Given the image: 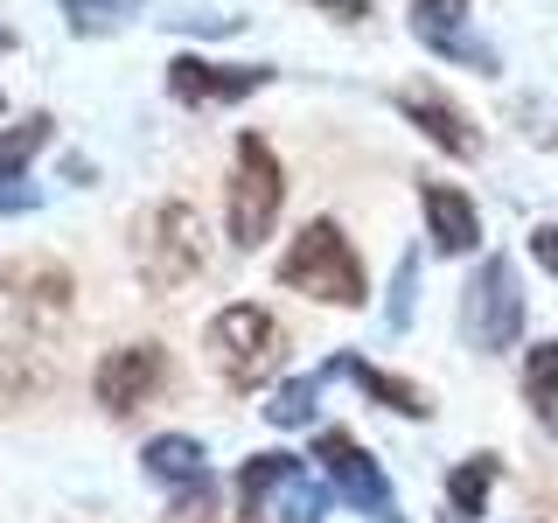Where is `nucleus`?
<instances>
[{
	"label": "nucleus",
	"mask_w": 558,
	"mask_h": 523,
	"mask_svg": "<svg viewBox=\"0 0 558 523\" xmlns=\"http://www.w3.org/2000/svg\"><path fill=\"white\" fill-rule=\"evenodd\" d=\"M279 279H287L293 293H307V301H322V307H363L371 301L363 258H356V244L342 238L336 217L301 223V238H293L287 258H279Z\"/></svg>",
	"instance_id": "1"
},
{
	"label": "nucleus",
	"mask_w": 558,
	"mask_h": 523,
	"mask_svg": "<svg viewBox=\"0 0 558 523\" xmlns=\"http://www.w3.org/2000/svg\"><path fill=\"white\" fill-rule=\"evenodd\" d=\"M161 523H258V516L238 502V488H217V475H209L203 488L174 496V510H168Z\"/></svg>",
	"instance_id": "18"
},
{
	"label": "nucleus",
	"mask_w": 558,
	"mask_h": 523,
	"mask_svg": "<svg viewBox=\"0 0 558 523\" xmlns=\"http://www.w3.org/2000/svg\"><path fill=\"white\" fill-rule=\"evenodd\" d=\"M43 370H35V356L28 349H0V405H8V398H28V391H43Z\"/></svg>",
	"instance_id": "22"
},
{
	"label": "nucleus",
	"mask_w": 558,
	"mask_h": 523,
	"mask_svg": "<svg viewBox=\"0 0 558 523\" xmlns=\"http://www.w3.org/2000/svg\"><path fill=\"white\" fill-rule=\"evenodd\" d=\"M496 482H502V461H496V453H468V461L447 475V516H453V523L482 516L488 496H496Z\"/></svg>",
	"instance_id": "16"
},
{
	"label": "nucleus",
	"mask_w": 558,
	"mask_h": 523,
	"mask_svg": "<svg viewBox=\"0 0 558 523\" xmlns=\"http://www.w3.org/2000/svg\"><path fill=\"white\" fill-rule=\"evenodd\" d=\"M92 391L112 418H133L140 405H154L168 391V349L161 342H119L92 370Z\"/></svg>",
	"instance_id": "7"
},
{
	"label": "nucleus",
	"mask_w": 558,
	"mask_h": 523,
	"mask_svg": "<svg viewBox=\"0 0 558 523\" xmlns=\"http://www.w3.org/2000/svg\"><path fill=\"white\" fill-rule=\"evenodd\" d=\"M279 203H287V168H279V154H272L258 133H238L231 209H223V223H231V244H238V252H258V244L272 238Z\"/></svg>",
	"instance_id": "3"
},
{
	"label": "nucleus",
	"mask_w": 558,
	"mask_h": 523,
	"mask_svg": "<svg viewBox=\"0 0 558 523\" xmlns=\"http://www.w3.org/2000/svg\"><path fill=\"white\" fill-rule=\"evenodd\" d=\"M140 467H147V482H161L168 496H189V488L209 482V453H203V440H189V433H161V440H147Z\"/></svg>",
	"instance_id": "15"
},
{
	"label": "nucleus",
	"mask_w": 558,
	"mask_h": 523,
	"mask_svg": "<svg viewBox=\"0 0 558 523\" xmlns=\"http://www.w3.org/2000/svg\"><path fill=\"white\" fill-rule=\"evenodd\" d=\"M468 22V0H412V35L433 49V57H447V63H468V70H496V49L475 42V35L461 28Z\"/></svg>",
	"instance_id": "11"
},
{
	"label": "nucleus",
	"mask_w": 558,
	"mask_h": 523,
	"mask_svg": "<svg viewBox=\"0 0 558 523\" xmlns=\"http://www.w3.org/2000/svg\"><path fill=\"white\" fill-rule=\"evenodd\" d=\"M314 461H322L328 488H336L342 502H356L371 523H405V510H398V496H391V482H384V467H377L356 440H349L342 426H328L322 440H314Z\"/></svg>",
	"instance_id": "6"
},
{
	"label": "nucleus",
	"mask_w": 558,
	"mask_h": 523,
	"mask_svg": "<svg viewBox=\"0 0 558 523\" xmlns=\"http://www.w3.org/2000/svg\"><path fill=\"white\" fill-rule=\"evenodd\" d=\"M258 516H272V523H322L328 516V475H314L301 453H272Z\"/></svg>",
	"instance_id": "10"
},
{
	"label": "nucleus",
	"mask_w": 558,
	"mask_h": 523,
	"mask_svg": "<svg viewBox=\"0 0 558 523\" xmlns=\"http://www.w3.org/2000/svg\"><path fill=\"white\" fill-rule=\"evenodd\" d=\"M133 14H147V0H63L70 35H112V28H126Z\"/></svg>",
	"instance_id": "20"
},
{
	"label": "nucleus",
	"mask_w": 558,
	"mask_h": 523,
	"mask_svg": "<svg viewBox=\"0 0 558 523\" xmlns=\"http://www.w3.org/2000/svg\"><path fill=\"white\" fill-rule=\"evenodd\" d=\"M418 209H426V238L440 258H468L482 244V209L453 182H418Z\"/></svg>",
	"instance_id": "13"
},
{
	"label": "nucleus",
	"mask_w": 558,
	"mask_h": 523,
	"mask_svg": "<svg viewBox=\"0 0 558 523\" xmlns=\"http://www.w3.org/2000/svg\"><path fill=\"white\" fill-rule=\"evenodd\" d=\"M531 258L558 279V223H537V231H531Z\"/></svg>",
	"instance_id": "24"
},
{
	"label": "nucleus",
	"mask_w": 558,
	"mask_h": 523,
	"mask_svg": "<svg viewBox=\"0 0 558 523\" xmlns=\"http://www.w3.org/2000/svg\"><path fill=\"white\" fill-rule=\"evenodd\" d=\"M523 405H531V418L558 440V336L523 349Z\"/></svg>",
	"instance_id": "17"
},
{
	"label": "nucleus",
	"mask_w": 558,
	"mask_h": 523,
	"mask_svg": "<svg viewBox=\"0 0 558 523\" xmlns=\"http://www.w3.org/2000/svg\"><path fill=\"white\" fill-rule=\"evenodd\" d=\"M314 8H322V14H336V22H363V14H371L363 0H314Z\"/></svg>",
	"instance_id": "25"
},
{
	"label": "nucleus",
	"mask_w": 558,
	"mask_h": 523,
	"mask_svg": "<svg viewBox=\"0 0 558 523\" xmlns=\"http://www.w3.org/2000/svg\"><path fill=\"white\" fill-rule=\"evenodd\" d=\"M49 133H57V126H49L43 112H35V119H22V126H8V133H0V182H8V174H22V168L35 161V154L49 147Z\"/></svg>",
	"instance_id": "21"
},
{
	"label": "nucleus",
	"mask_w": 558,
	"mask_h": 523,
	"mask_svg": "<svg viewBox=\"0 0 558 523\" xmlns=\"http://www.w3.org/2000/svg\"><path fill=\"white\" fill-rule=\"evenodd\" d=\"M322 377H349L363 398H377L384 412H398V418H433V398L418 391V384H405V377H391V370H377V363H363L356 349H342V356H328L322 363Z\"/></svg>",
	"instance_id": "14"
},
{
	"label": "nucleus",
	"mask_w": 558,
	"mask_h": 523,
	"mask_svg": "<svg viewBox=\"0 0 558 523\" xmlns=\"http://www.w3.org/2000/svg\"><path fill=\"white\" fill-rule=\"evenodd\" d=\"M398 112H405L440 154H453V161H475V154H482V133L468 126V112H461L453 98H440L433 84H412V92H398Z\"/></svg>",
	"instance_id": "12"
},
{
	"label": "nucleus",
	"mask_w": 558,
	"mask_h": 523,
	"mask_svg": "<svg viewBox=\"0 0 558 523\" xmlns=\"http://www.w3.org/2000/svg\"><path fill=\"white\" fill-rule=\"evenodd\" d=\"M412 279H418V258L405 252V258H398V279H391V307H384L391 328H412Z\"/></svg>",
	"instance_id": "23"
},
{
	"label": "nucleus",
	"mask_w": 558,
	"mask_h": 523,
	"mask_svg": "<svg viewBox=\"0 0 558 523\" xmlns=\"http://www.w3.org/2000/svg\"><path fill=\"white\" fill-rule=\"evenodd\" d=\"M203 266H209V231L189 203H161V209L140 217V279H147L154 293L189 287Z\"/></svg>",
	"instance_id": "4"
},
{
	"label": "nucleus",
	"mask_w": 558,
	"mask_h": 523,
	"mask_svg": "<svg viewBox=\"0 0 558 523\" xmlns=\"http://www.w3.org/2000/svg\"><path fill=\"white\" fill-rule=\"evenodd\" d=\"M0 293H8L14 321L35 328V336H57L70 321V301H77V279H70L57 258H14L8 272H0Z\"/></svg>",
	"instance_id": "8"
},
{
	"label": "nucleus",
	"mask_w": 558,
	"mask_h": 523,
	"mask_svg": "<svg viewBox=\"0 0 558 523\" xmlns=\"http://www.w3.org/2000/svg\"><path fill=\"white\" fill-rule=\"evenodd\" d=\"M461 336L482 349V356H502L523 336V287L510 258H482V272L468 279L461 293Z\"/></svg>",
	"instance_id": "5"
},
{
	"label": "nucleus",
	"mask_w": 558,
	"mask_h": 523,
	"mask_svg": "<svg viewBox=\"0 0 558 523\" xmlns=\"http://www.w3.org/2000/svg\"><path fill=\"white\" fill-rule=\"evenodd\" d=\"M272 84V63H209V57H174L168 63V92L189 112H217V105H244L252 92Z\"/></svg>",
	"instance_id": "9"
},
{
	"label": "nucleus",
	"mask_w": 558,
	"mask_h": 523,
	"mask_svg": "<svg viewBox=\"0 0 558 523\" xmlns=\"http://www.w3.org/2000/svg\"><path fill=\"white\" fill-rule=\"evenodd\" d=\"M279 356H287V328H279L266 307L238 301L209 321V363H217V377L231 384V391H258V384L279 370Z\"/></svg>",
	"instance_id": "2"
},
{
	"label": "nucleus",
	"mask_w": 558,
	"mask_h": 523,
	"mask_svg": "<svg viewBox=\"0 0 558 523\" xmlns=\"http://www.w3.org/2000/svg\"><path fill=\"white\" fill-rule=\"evenodd\" d=\"M322 391H328V377L322 370H307V377H287L279 391L266 398V418L279 433H293V426H314V405H322Z\"/></svg>",
	"instance_id": "19"
}]
</instances>
